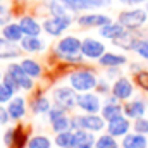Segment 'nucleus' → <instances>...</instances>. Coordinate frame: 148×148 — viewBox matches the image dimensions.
<instances>
[{
  "label": "nucleus",
  "mask_w": 148,
  "mask_h": 148,
  "mask_svg": "<svg viewBox=\"0 0 148 148\" xmlns=\"http://www.w3.org/2000/svg\"><path fill=\"white\" fill-rule=\"evenodd\" d=\"M21 47H23V50H26L29 53H36L45 48V43L40 36H24L21 40Z\"/></svg>",
  "instance_id": "aec40b11"
},
{
  "label": "nucleus",
  "mask_w": 148,
  "mask_h": 148,
  "mask_svg": "<svg viewBox=\"0 0 148 148\" xmlns=\"http://www.w3.org/2000/svg\"><path fill=\"white\" fill-rule=\"evenodd\" d=\"M73 134H74V133H71V131L57 133V138H55L57 147H60V148H73Z\"/></svg>",
  "instance_id": "cd10ccee"
},
{
  "label": "nucleus",
  "mask_w": 148,
  "mask_h": 148,
  "mask_svg": "<svg viewBox=\"0 0 148 148\" xmlns=\"http://www.w3.org/2000/svg\"><path fill=\"white\" fill-rule=\"evenodd\" d=\"M19 53H21L19 47H16L12 41L5 38H0V59H16L19 57Z\"/></svg>",
  "instance_id": "412c9836"
},
{
  "label": "nucleus",
  "mask_w": 148,
  "mask_h": 148,
  "mask_svg": "<svg viewBox=\"0 0 148 148\" xmlns=\"http://www.w3.org/2000/svg\"><path fill=\"white\" fill-rule=\"evenodd\" d=\"M9 19H10V14H9V10H7V7L0 3V26H5Z\"/></svg>",
  "instance_id": "4c0bfd02"
},
{
  "label": "nucleus",
  "mask_w": 148,
  "mask_h": 148,
  "mask_svg": "<svg viewBox=\"0 0 148 148\" xmlns=\"http://www.w3.org/2000/svg\"><path fill=\"white\" fill-rule=\"evenodd\" d=\"M9 119H10L9 112H5V109H0V122H2V124H7Z\"/></svg>",
  "instance_id": "ea45409f"
},
{
  "label": "nucleus",
  "mask_w": 148,
  "mask_h": 148,
  "mask_svg": "<svg viewBox=\"0 0 148 148\" xmlns=\"http://www.w3.org/2000/svg\"><path fill=\"white\" fill-rule=\"evenodd\" d=\"M136 83H138L143 90H147V91H148V73L141 71V73L136 74Z\"/></svg>",
  "instance_id": "c9c22d12"
},
{
  "label": "nucleus",
  "mask_w": 148,
  "mask_h": 148,
  "mask_svg": "<svg viewBox=\"0 0 148 148\" xmlns=\"http://www.w3.org/2000/svg\"><path fill=\"white\" fill-rule=\"evenodd\" d=\"M69 83L76 91H81V93H86L93 88H97L98 81H97V76L91 73V71H86V69H81V71H74L69 76Z\"/></svg>",
  "instance_id": "7ed1b4c3"
},
{
  "label": "nucleus",
  "mask_w": 148,
  "mask_h": 148,
  "mask_svg": "<svg viewBox=\"0 0 148 148\" xmlns=\"http://www.w3.org/2000/svg\"><path fill=\"white\" fill-rule=\"evenodd\" d=\"M145 110H147V107H145V103H143L141 100H133V102H127V103L124 105V114H126V117H129V119L143 117V115H145Z\"/></svg>",
  "instance_id": "a211bd4d"
},
{
  "label": "nucleus",
  "mask_w": 148,
  "mask_h": 148,
  "mask_svg": "<svg viewBox=\"0 0 148 148\" xmlns=\"http://www.w3.org/2000/svg\"><path fill=\"white\" fill-rule=\"evenodd\" d=\"M77 107L81 110H84L86 114H98L102 110V103H100V98L90 91L86 93H81L77 95Z\"/></svg>",
  "instance_id": "0eeeda50"
},
{
  "label": "nucleus",
  "mask_w": 148,
  "mask_h": 148,
  "mask_svg": "<svg viewBox=\"0 0 148 148\" xmlns=\"http://www.w3.org/2000/svg\"><path fill=\"white\" fill-rule=\"evenodd\" d=\"M21 66H23V69L26 71V74L31 76L33 79L41 76V66L38 64L36 60H33V59H24V60L21 62Z\"/></svg>",
  "instance_id": "393cba45"
},
{
  "label": "nucleus",
  "mask_w": 148,
  "mask_h": 148,
  "mask_svg": "<svg viewBox=\"0 0 148 148\" xmlns=\"http://www.w3.org/2000/svg\"><path fill=\"white\" fill-rule=\"evenodd\" d=\"M95 148H119V145L115 141V136H112V134H102L97 140Z\"/></svg>",
  "instance_id": "c85d7f7f"
},
{
  "label": "nucleus",
  "mask_w": 148,
  "mask_h": 148,
  "mask_svg": "<svg viewBox=\"0 0 148 148\" xmlns=\"http://www.w3.org/2000/svg\"><path fill=\"white\" fill-rule=\"evenodd\" d=\"M48 10L52 12V16H67L69 9L60 0H50L48 2Z\"/></svg>",
  "instance_id": "c756f323"
},
{
  "label": "nucleus",
  "mask_w": 148,
  "mask_h": 148,
  "mask_svg": "<svg viewBox=\"0 0 148 148\" xmlns=\"http://www.w3.org/2000/svg\"><path fill=\"white\" fill-rule=\"evenodd\" d=\"M124 148H148V141L145 134L136 133V134H126L124 141H122Z\"/></svg>",
  "instance_id": "4be33fe9"
},
{
  "label": "nucleus",
  "mask_w": 148,
  "mask_h": 148,
  "mask_svg": "<svg viewBox=\"0 0 148 148\" xmlns=\"http://www.w3.org/2000/svg\"><path fill=\"white\" fill-rule=\"evenodd\" d=\"M0 77H2V73H0Z\"/></svg>",
  "instance_id": "c03bdc74"
},
{
  "label": "nucleus",
  "mask_w": 148,
  "mask_h": 148,
  "mask_svg": "<svg viewBox=\"0 0 148 148\" xmlns=\"http://www.w3.org/2000/svg\"><path fill=\"white\" fill-rule=\"evenodd\" d=\"M141 59H147L148 60V40H141L140 43H138V47H136V50H134Z\"/></svg>",
  "instance_id": "72a5a7b5"
},
{
  "label": "nucleus",
  "mask_w": 148,
  "mask_h": 148,
  "mask_svg": "<svg viewBox=\"0 0 148 148\" xmlns=\"http://www.w3.org/2000/svg\"><path fill=\"white\" fill-rule=\"evenodd\" d=\"M134 129H136V133H141V134L148 133V121L143 117H138L134 122Z\"/></svg>",
  "instance_id": "f704fd0d"
},
{
  "label": "nucleus",
  "mask_w": 148,
  "mask_h": 148,
  "mask_svg": "<svg viewBox=\"0 0 148 148\" xmlns=\"http://www.w3.org/2000/svg\"><path fill=\"white\" fill-rule=\"evenodd\" d=\"M33 110L36 114H48L50 112V102L45 97H38L33 103Z\"/></svg>",
  "instance_id": "7c9ffc66"
},
{
  "label": "nucleus",
  "mask_w": 148,
  "mask_h": 148,
  "mask_svg": "<svg viewBox=\"0 0 148 148\" xmlns=\"http://www.w3.org/2000/svg\"><path fill=\"white\" fill-rule=\"evenodd\" d=\"M129 127H131L129 117H124V115H117L115 119L109 121V124H107L109 134L115 136V138H117V136H126V134L129 133Z\"/></svg>",
  "instance_id": "9b49d317"
},
{
  "label": "nucleus",
  "mask_w": 148,
  "mask_h": 148,
  "mask_svg": "<svg viewBox=\"0 0 148 148\" xmlns=\"http://www.w3.org/2000/svg\"><path fill=\"white\" fill-rule=\"evenodd\" d=\"M148 19V12L147 9H133V10H124L119 14L117 21L127 29V31H134V29H140Z\"/></svg>",
  "instance_id": "f03ea898"
},
{
  "label": "nucleus",
  "mask_w": 148,
  "mask_h": 148,
  "mask_svg": "<svg viewBox=\"0 0 148 148\" xmlns=\"http://www.w3.org/2000/svg\"><path fill=\"white\" fill-rule=\"evenodd\" d=\"M53 98H55V103L66 110L73 109L74 105H77V95H76V90L73 86H62V88H57L53 91Z\"/></svg>",
  "instance_id": "423d86ee"
},
{
  "label": "nucleus",
  "mask_w": 148,
  "mask_h": 148,
  "mask_svg": "<svg viewBox=\"0 0 148 148\" xmlns=\"http://www.w3.org/2000/svg\"><path fill=\"white\" fill-rule=\"evenodd\" d=\"M140 41H141V40H138V38L134 36L131 31H126L121 38L114 40V43H115L117 47H122L124 50H136V47H138V43H140Z\"/></svg>",
  "instance_id": "5701e85b"
},
{
  "label": "nucleus",
  "mask_w": 148,
  "mask_h": 148,
  "mask_svg": "<svg viewBox=\"0 0 148 148\" xmlns=\"http://www.w3.org/2000/svg\"><path fill=\"white\" fill-rule=\"evenodd\" d=\"M14 90L9 86V84H5V83H0V103H7V102H10L12 98H14Z\"/></svg>",
  "instance_id": "473e14b6"
},
{
  "label": "nucleus",
  "mask_w": 148,
  "mask_h": 148,
  "mask_svg": "<svg viewBox=\"0 0 148 148\" xmlns=\"http://www.w3.org/2000/svg\"><path fill=\"white\" fill-rule=\"evenodd\" d=\"M3 83H5V84H9L14 91H17V90L21 88V86H19V83H17V81H16V79H14L9 73H5V76H3Z\"/></svg>",
  "instance_id": "e433bc0d"
},
{
  "label": "nucleus",
  "mask_w": 148,
  "mask_h": 148,
  "mask_svg": "<svg viewBox=\"0 0 148 148\" xmlns=\"http://www.w3.org/2000/svg\"><path fill=\"white\" fill-rule=\"evenodd\" d=\"M122 107L115 102V103H112V102H107L103 107H102V117L105 119V121H112V119H115L117 115H122Z\"/></svg>",
  "instance_id": "b1692460"
},
{
  "label": "nucleus",
  "mask_w": 148,
  "mask_h": 148,
  "mask_svg": "<svg viewBox=\"0 0 148 148\" xmlns=\"http://www.w3.org/2000/svg\"><path fill=\"white\" fill-rule=\"evenodd\" d=\"M73 24L71 16H52L50 19H45L43 23V31L48 33L50 36H60L64 31H67Z\"/></svg>",
  "instance_id": "39448f33"
},
{
  "label": "nucleus",
  "mask_w": 148,
  "mask_h": 148,
  "mask_svg": "<svg viewBox=\"0 0 148 148\" xmlns=\"http://www.w3.org/2000/svg\"><path fill=\"white\" fill-rule=\"evenodd\" d=\"M52 143L47 136H33L28 141V148H50Z\"/></svg>",
  "instance_id": "2f4dec72"
},
{
  "label": "nucleus",
  "mask_w": 148,
  "mask_h": 148,
  "mask_svg": "<svg viewBox=\"0 0 148 148\" xmlns=\"http://www.w3.org/2000/svg\"><path fill=\"white\" fill-rule=\"evenodd\" d=\"M81 45H83V41L77 36H66L57 43V53L69 62H81L84 57V55H79Z\"/></svg>",
  "instance_id": "f257e3e1"
},
{
  "label": "nucleus",
  "mask_w": 148,
  "mask_h": 148,
  "mask_svg": "<svg viewBox=\"0 0 148 148\" xmlns=\"http://www.w3.org/2000/svg\"><path fill=\"white\" fill-rule=\"evenodd\" d=\"M52 129L55 131V133H62V131H69L71 129V119L64 114V115H60L59 119H55V121H52Z\"/></svg>",
  "instance_id": "bb28decb"
},
{
  "label": "nucleus",
  "mask_w": 148,
  "mask_h": 148,
  "mask_svg": "<svg viewBox=\"0 0 148 148\" xmlns=\"http://www.w3.org/2000/svg\"><path fill=\"white\" fill-rule=\"evenodd\" d=\"M7 112H9L10 119H14V121H19L21 117H24V114H26V102H24V98L14 97V98L9 102Z\"/></svg>",
  "instance_id": "2eb2a0df"
},
{
  "label": "nucleus",
  "mask_w": 148,
  "mask_h": 148,
  "mask_svg": "<svg viewBox=\"0 0 148 148\" xmlns=\"http://www.w3.org/2000/svg\"><path fill=\"white\" fill-rule=\"evenodd\" d=\"M14 134H16V131H14V129H9V131L5 133V136H3V143H5L7 147H10V145H12V141H14Z\"/></svg>",
  "instance_id": "58836bf2"
},
{
  "label": "nucleus",
  "mask_w": 148,
  "mask_h": 148,
  "mask_svg": "<svg viewBox=\"0 0 148 148\" xmlns=\"http://www.w3.org/2000/svg\"><path fill=\"white\" fill-rule=\"evenodd\" d=\"M19 24H21V29H23V33H24L26 36H38V35L41 33V29H43V28L38 24L36 19H33V17H29V16L21 17Z\"/></svg>",
  "instance_id": "dca6fc26"
},
{
  "label": "nucleus",
  "mask_w": 148,
  "mask_h": 148,
  "mask_svg": "<svg viewBox=\"0 0 148 148\" xmlns=\"http://www.w3.org/2000/svg\"><path fill=\"white\" fill-rule=\"evenodd\" d=\"M112 95L117 97L119 100H127L133 95V83L127 77H119L112 84Z\"/></svg>",
  "instance_id": "ddd939ff"
},
{
  "label": "nucleus",
  "mask_w": 148,
  "mask_h": 148,
  "mask_svg": "<svg viewBox=\"0 0 148 148\" xmlns=\"http://www.w3.org/2000/svg\"><path fill=\"white\" fill-rule=\"evenodd\" d=\"M105 53V45L95 38H84L81 45V55L88 59H100Z\"/></svg>",
  "instance_id": "6e6552de"
},
{
  "label": "nucleus",
  "mask_w": 148,
  "mask_h": 148,
  "mask_svg": "<svg viewBox=\"0 0 148 148\" xmlns=\"http://www.w3.org/2000/svg\"><path fill=\"white\" fill-rule=\"evenodd\" d=\"M105 127V119L97 114L74 115L71 119V129H86V131H102Z\"/></svg>",
  "instance_id": "20e7f679"
},
{
  "label": "nucleus",
  "mask_w": 148,
  "mask_h": 148,
  "mask_svg": "<svg viewBox=\"0 0 148 148\" xmlns=\"http://www.w3.org/2000/svg\"><path fill=\"white\" fill-rule=\"evenodd\" d=\"M97 88H98V91H102V93H105L109 88H107V84L105 83H100V84H97Z\"/></svg>",
  "instance_id": "79ce46f5"
},
{
  "label": "nucleus",
  "mask_w": 148,
  "mask_h": 148,
  "mask_svg": "<svg viewBox=\"0 0 148 148\" xmlns=\"http://www.w3.org/2000/svg\"><path fill=\"white\" fill-rule=\"evenodd\" d=\"M147 12H148V2H147Z\"/></svg>",
  "instance_id": "37998d69"
},
{
  "label": "nucleus",
  "mask_w": 148,
  "mask_h": 148,
  "mask_svg": "<svg viewBox=\"0 0 148 148\" xmlns=\"http://www.w3.org/2000/svg\"><path fill=\"white\" fill-rule=\"evenodd\" d=\"M7 73L19 83V86H21L23 90H31V88H33V77L26 74V71L23 69L21 64H10L9 69H7Z\"/></svg>",
  "instance_id": "9d476101"
},
{
  "label": "nucleus",
  "mask_w": 148,
  "mask_h": 148,
  "mask_svg": "<svg viewBox=\"0 0 148 148\" xmlns=\"http://www.w3.org/2000/svg\"><path fill=\"white\" fill-rule=\"evenodd\" d=\"M2 35H3L5 40H9V41H12V43H17V41H21V40L24 38V33H23V29H21V24H16V23L5 24L3 29H2Z\"/></svg>",
  "instance_id": "f3484780"
},
{
  "label": "nucleus",
  "mask_w": 148,
  "mask_h": 148,
  "mask_svg": "<svg viewBox=\"0 0 148 148\" xmlns=\"http://www.w3.org/2000/svg\"><path fill=\"white\" fill-rule=\"evenodd\" d=\"M127 29L117 21V23H109V24H105V26H102L100 28V35L103 38H107V40H117V38H121L124 33H126Z\"/></svg>",
  "instance_id": "4468645a"
},
{
  "label": "nucleus",
  "mask_w": 148,
  "mask_h": 148,
  "mask_svg": "<svg viewBox=\"0 0 148 148\" xmlns=\"http://www.w3.org/2000/svg\"><path fill=\"white\" fill-rule=\"evenodd\" d=\"M121 3H124V5H140V3H143V2H148V0H119Z\"/></svg>",
  "instance_id": "a19ab883"
},
{
  "label": "nucleus",
  "mask_w": 148,
  "mask_h": 148,
  "mask_svg": "<svg viewBox=\"0 0 148 148\" xmlns=\"http://www.w3.org/2000/svg\"><path fill=\"white\" fill-rule=\"evenodd\" d=\"M97 140L93 138L91 131L86 129H74L73 134V148H93Z\"/></svg>",
  "instance_id": "f8f14e48"
},
{
  "label": "nucleus",
  "mask_w": 148,
  "mask_h": 148,
  "mask_svg": "<svg viewBox=\"0 0 148 148\" xmlns=\"http://www.w3.org/2000/svg\"><path fill=\"white\" fill-rule=\"evenodd\" d=\"M100 66L103 67H119V66H124L127 62V59L124 55H119V53H110V52H105L100 59H98Z\"/></svg>",
  "instance_id": "6ab92c4d"
},
{
  "label": "nucleus",
  "mask_w": 148,
  "mask_h": 148,
  "mask_svg": "<svg viewBox=\"0 0 148 148\" xmlns=\"http://www.w3.org/2000/svg\"><path fill=\"white\" fill-rule=\"evenodd\" d=\"M76 23L79 24V28H102L105 24L112 23L110 16L105 14H83L76 19Z\"/></svg>",
  "instance_id": "1a4fd4ad"
},
{
  "label": "nucleus",
  "mask_w": 148,
  "mask_h": 148,
  "mask_svg": "<svg viewBox=\"0 0 148 148\" xmlns=\"http://www.w3.org/2000/svg\"><path fill=\"white\" fill-rule=\"evenodd\" d=\"M71 12H83V10H88V9H91L90 5H88V2L86 0H60Z\"/></svg>",
  "instance_id": "a878e982"
}]
</instances>
